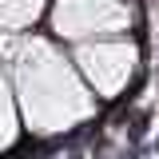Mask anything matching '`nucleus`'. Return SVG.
<instances>
[{
  "label": "nucleus",
  "mask_w": 159,
  "mask_h": 159,
  "mask_svg": "<svg viewBox=\"0 0 159 159\" xmlns=\"http://www.w3.org/2000/svg\"><path fill=\"white\" fill-rule=\"evenodd\" d=\"M8 56L4 68L16 88L24 131L36 139H64L99 116L96 88L84 80L72 48L52 32H4Z\"/></svg>",
  "instance_id": "obj_1"
},
{
  "label": "nucleus",
  "mask_w": 159,
  "mask_h": 159,
  "mask_svg": "<svg viewBox=\"0 0 159 159\" xmlns=\"http://www.w3.org/2000/svg\"><path fill=\"white\" fill-rule=\"evenodd\" d=\"M139 24V0H52L48 32L64 44L99 36H131Z\"/></svg>",
  "instance_id": "obj_2"
},
{
  "label": "nucleus",
  "mask_w": 159,
  "mask_h": 159,
  "mask_svg": "<svg viewBox=\"0 0 159 159\" xmlns=\"http://www.w3.org/2000/svg\"><path fill=\"white\" fill-rule=\"evenodd\" d=\"M68 48L99 99H119L143 68V48L135 44V36H99L68 44Z\"/></svg>",
  "instance_id": "obj_3"
},
{
  "label": "nucleus",
  "mask_w": 159,
  "mask_h": 159,
  "mask_svg": "<svg viewBox=\"0 0 159 159\" xmlns=\"http://www.w3.org/2000/svg\"><path fill=\"white\" fill-rule=\"evenodd\" d=\"M20 131H24V116H20L16 103V88H12V76L0 60V155H8L20 143Z\"/></svg>",
  "instance_id": "obj_4"
},
{
  "label": "nucleus",
  "mask_w": 159,
  "mask_h": 159,
  "mask_svg": "<svg viewBox=\"0 0 159 159\" xmlns=\"http://www.w3.org/2000/svg\"><path fill=\"white\" fill-rule=\"evenodd\" d=\"M52 0H0V32H28L48 20Z\"/></svg>",
  "instance_id": "obj_5"
}]
</instances>
